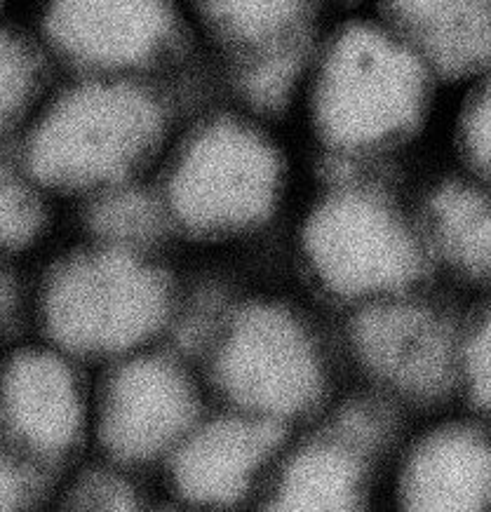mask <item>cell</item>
<instances>
[{"instance_id":"obj_1","label":"cell","mask_w":491,"mask_h":512,"mask_svg":"<svg viewBox=\"0 0 491 512\" xmlns=\"http://www.w3.org/2000/svg\"><path fill=\"white\" fill-rule=\"evenodd\" d=\"M177 125L163 80L57 73L12 151L45 191L94 195L160 163Z\"/></svg>"},{"instance_id":"obj_2","label":"cell","mask_w":491,"mask_h":512,"mask_svg":"<svg viewBox=\"0 0 491 512\" xmlns=\"http://www.w3.org/2000/svg\"><path fill=\"white\" fill-rule=\"evenodd\" d=\"M437 83L421 52L376 15L351 19L315 43L299 99L329 156L362 163L421 132Z\"/></svg>"},{"instance_id":"obj_3","label":"cell","mask_w":491,"mask_h":512,"mask_svg":"<svg viewBox=\"0 0 491 512\" xmlns=\"http://www.w3.org/2000/svg\"><path fill=\"white\" fill-rule=\"evenodd\" d=\"M160 163L167 217L205 238L261 226L285 191L280 141L268 118L240 104L179 120Z\"/></svg>"},{"instance_id":"obj_4","label":"cell","mask_w":491,"mask_h":512,"mask_svg":"<svg viewBox=\"0 0 491 512\" xmlns=\"http://www.w3.org/2000/svg\"><path fill=\"white\" fill-rule=\"evenodd\" d=\"M43 315L66 350L130 355L167 325L172 285L139 249L102 242L57 268L45 287Z\"/></svg>"},{"instance_id":"obj_5","label":"cell","mask_w":491,"mask_h":512,"mask_svg":"<svg viewBox=\"0 0 491 512\" xmlns=\"http://www.w3.org/2000/svg\"><path fill=\"white\" fill-rule=\"evenodd\" d=\"M301 249L329 294L362 303L405 294L433 254L426 233L369 184H339L322 195L301 231Z\"/></svg>"},{"instance_id":"obj_6","label":"cell","mask_w":491,"mask_h":512,"mask_svg":"<svg viewBox=\"0 0 491 512\" xmlns=\"http://www.w3.org/2000/svg\"><path fill=\"white\" fill-rule=\"evenodd\" d=\"M29 26L57 73L158 78L193 38L186 0H33Z\"/></svg>"},{"instance_id":"obj_7","label":"cell","mask_w":491,"mask_h":512,"mask_svg":"<svg viewBox=\"0 0 491 512\" xmlns=\"http://www.w3.org/2000/svg\"><path fill=\"white\" fill-rule=\"evenodd\" d=\"M214 379L238 412L285 423L325 393V357L304 320L273 301L240 308L214 353Z\"/></svg>"},{"instance_id":"obj_8","label":"cell","mask_w":491,"mask_h":512,"mask_svg":"<svg viewBox=\"0 0 491 512\" xmlns=\"http://www.w3.org/2000/svg\"><path fill=\"white\" fill-rule=\"evenodd\" d=\"M463 329L428 303L398 296L365 303L353 325L358 360L376 379L416 402H435L459 386Z\"/></svg>"},{"instance_id":"obj_9","label":"cell","mask_w":491,"mask_h":512,"mask_svg":"<svg viewBox=\"0 0 491 512\" xmlns=\"http://www.w3.org/2000/svg\"><path fill=\"white\" fill-rule=\"evenodd\" d=\"M198 421V390L179 362L137 353L123 362L99 404V437L120 463L170 456Z\"/></svg>"},{"instance_id":"obj_10","label":"cell","mask_w":491,"mask_h":512,"mask_svg":"<svg viewBox=\"0 0 491 512\" xmlns=\"http://www.w3.org/2000/svg\"><path fill=\"white\" fill-rule=\"evenodd\" d=\"M282 444V423L235 409L195 421L170 456V477L181 498L200 505H231L264 477Z\"/></svg>"},{"instance_id":"obj_11","label":"cell","mask_w":491,"mask_h":512,"mask_svg":"<svg viewBox=\"0 0 491 512\" xmlns=\"http://www.w3.org/2000/svg\"><path fill=\"white\" fill-rule=\"evenodd\" d=\"M386 421L367 407H351L334 430L294 451L273 487L280 510H355L367 498L369 456L379 447Z\"/></svg>"},{"instance_id":"obj_12","label":"cell","mask_w":491,"mask_h":512,"mask_svg":"<svg viewBox=\"0 0 491 512\" xmlns=\"http://www.w3.org/2000/svg\"><path fill=\"white\" fill-rule=\"evenodd\" d=\"M0 421L24 451L59 458L85 426L76 372L52 350H22L0 372Z\"/></svg>"},{"instance_id":"obj_13","label":"cell","mask_w":491,"mask_h":512,"mask_svg":"<svg viewBox=\"0 0 491 512\" xmlns=\"http://www.w3.org/2000/svg\"><path fill=\"white\" fill-rule=\"evenodd\" d=\"M398 480L409 510H491V430L470 421L428 430L407 451Z\"/></svg>"},{"instance_id":"obj_14","label":"cell","mask_w":491,"mask_h":512,"mask_svg":"<svg viewBox=\"0 0 491 512\" xmlns=\"http://www.w3.org/2000/svg\"><path fill=\"white\" fill-rule=\"evenodd\" d=\"M325 0H186L193 36L226 69L264 59L308 55Z\"/></svg>"},{"instance_id":"obj_15","label":"cell","mask_w":491,"mask_h":512,"mask_svg":"<svg viewBox=\"0 0 491 512\" xmlns=\"http://www.w3.org/2000/svg\"><path fill=\"white\" fill-rule=\"evenodd\" d=\"M376 15L445 83L491 71V0H379Z\"/></svg>"},{"instance_id":"obj_16","label":"cell","mask_w":491,"mask_h":512,"mask_svg":"<svg viewBox=\"0 0 491 512\" xmlns=\"http://www.w3.org/2000/svg\"><path fill=\"white\" fill-rule=\"evenodd\" d=\"M430 252L466 280L491 285V184L456 179L428 202Z\"/></svg>"},{"instance_id":"obj_17","label":"cell","mask_w":491,"mask_h":512,"mask_svg":"<svg viewBox=\"0 0 491 512\" xmlns=\"http://www.w3.org/2000/svg\"><path fill=\"white\" fill-rule=\"evenodd\" d=\"M55 78L29 22L0 15V148L17 144Z\"/></svg>"},{"instance_id":"obj_18","label":"cell","mask_w":491,"mask_h":512,"mask_svg":"<svg viewBox=\"0 0 491 512\" xmlns=\"http://www.w3.org/2000/svg\"><path fill=\"white\" fill-rule=\"evenodd\" d=\"M92 228L104 245L141 249L160 231L167 210L160 195L144 191L137 181L92 195Z\"/></svg>"},{"instance_id":"obj_19","label":"cell","mask_w":491,"mask_h":512,"mask_svg":"<svg viewBox=\"0 0 491 512\" xmlns=\"http://www.w3.org/2000/svg\"><path fill=\"white\" fill-rule=\"evenodd\" d=\"M45 188L26 172L19 158L0 148V252L29 247L43 228Z\"/></svg>"},{"instance_id":"obj_20","label":"cell","mask_w":491,"mask_h":512,"mask_svg":"<svg viewBox=\"0 0 491 512\" xmlns=\"http://www.w3.org/2000/svg\"><path fill=\"white\" fill-rule=\"evenodd\" d=\"M454 141L466 170L491 184V71L477 76V83L463 99Z\"/></svg>"},{"instance_id":"obj_21","label":"cell","mask_w":491,"mask_h":512,"mask_svg":"<svg viewBox=\"0 0 491 512\" xmlns=\"http://www.w3.org/2000/svg\"><path fill=\"white\" fill-rule=\"evenodd\" d=\"M459 386L470 407L491 421V303L463 329Z\"/></svg>"},{"instance_id":"obj_22","label":"cell","mask_w":491,"mask_h":512,"mask_svg":"<svg viewBox=\"0 0 491 512\" xmlns=\"http://www.w3.org/2000/svg\"><path fill=\"white\" fill-rule=\"evenodd\" d=\"M26 498H29V480L22 466L0 447V510L19 508Z\"/></svg>"},{"instance_id":"obj_23","label":"cell","mask_w":491,"mask_h":512,"mask_svg":"<svg viewBox=\"0 0 491 512\" xmlns=\"http://www.w3.org/2000/svg\"><path fill=\"white\" fill-rule=\"evenodd\" d=\"M80 498H85V501H90L92 505L118 508V503L130 505V498H134V494L123 482L113 480V477H92L90 482H85Z\"/></svg>"},{"instance_id":"obj_24","label":"cell","mask_w":491,"mask_h":512,"mask_svg":"<svg viewBox=\"0 0 491 512\" xmlns=\"http://www.w3.org/2000/svg\"><path fill=\"white\" fill-rule=\"evenodd\" d=\"M10 303H12V282H10V275L5 273V268L0 266V318L10 311Z\"/></svg>"},{"instance_id":"obj_25","label":"cell","mask_w":491,"mask_h":512,"mask_svg":"<svg viewBox=\"0 0 491 512\" xmlns=\"http://www.w3.org/2000/svg\"><path fill=\"white\" fill-rule=\"evenodd\" d=\"M12 3H15V0H0V15H8Z\"/></svg>"}]
</instances>
